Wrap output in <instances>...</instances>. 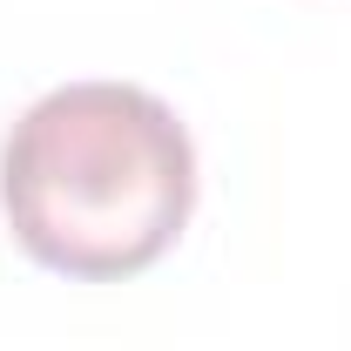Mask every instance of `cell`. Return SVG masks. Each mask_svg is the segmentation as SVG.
<instances>
[{
    "mask_svg": "<svg viewBox=\"0 0 351 351\" xmlns=\"http://www.w3.org/2000/svg\"><path fill=\"white\" fill-rule=\"evenodd\" d=\"M0 203L34 263L68 277H135L189 223L196 149L149 88L68 82L7 129Z\"/></svg>",
    "mask_w": 351,
    "mask_h": 351,
    "instance_id": "1",
    "label": "cell"
}]
</instances>
